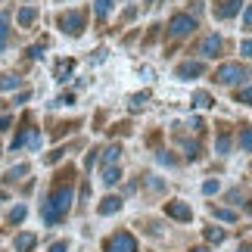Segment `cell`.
Listing matches in <instances>:
<instances>
[{"instance_id":"obj_1","label":"cell","mask_w":252,"mask_h":252,"mask_svg":"<svg viewBox=\"0 0 252 252\" xmlns=\"http://www.w3.org/2000/svg\"><path fill=\"white\" fill-rule=\"evenodd\" d=\"M72 168H65V174H60V181L53 184L50 196L44 199L41 206V218L47 221V224H60V221L69 215L72 209V199H75V187H72Z\"/></svg>"},{"instance_id":"obj_2","label":"cell","mask_w":252,"mask_h":252,"mask_svg":"<svg viewBox=\"0 0 252 252\" xmlns=\"http://www.w3.org/2000/svg\"><path fill=\"white\" fill-rule=\"evenodd\" d=\"M246 78H249V65H240V63H224L215 72L218 84H237V81H246Z\"/></svg>"},{"instance_id":"obj_3","label":"cell","mask_w":252,"mask_h":252,"mask_svg":"<svg viewBox=\"0 0 252 252\" xmlns=\"http://www.w3.org/2000/svg\"><path fill=\"white\" fill-rule=\"evenodd\" d=\"M56 25H60L69 37H78L84 32V13H78V9H65V13L56 16Z\"/></svg>"},{"instance_id":"obj_4","label":"cell","mask_w":252,"mask_h":252,"mask_svg":"<svg viewBox=\"0 0 252 252\" xmlns=\"http://www.w3.org/2000/svg\"><path fill=\"white\" fill-rule=\"evenodd\" d=\"M196 32V19H193L190 13H174L168 19V34L171 37H187Z\"/></svg>"},{"instance_id":"obj_5","label":"cell","mask_w":252,"mask_h":252,"mask_svg":"<svg viewBox=\"0 0 252 252\" xmlns=\"http://www.w3.org/2000/svg\"><path fill=\"white\" fill-rule=\"evenodd\" d=\"M106 252H137V240L128 230H119L115 237L106 240Z\"/></svg>"},{"instance_id":"obj_6","label":"cell","mask_w":252,"mask_h":252,"mask_svg":"<svg viewBox=\"0 0 252 252\" xmlns=\"http://www.w3.org/2000/svg\"><path fill=\"white\" fill-rule=\"evenodd\" d=\"M165 215L174 218V221H190L193 218V209L184 199H171V202H165Z\"/></svg>"},{"instance_id":"obj_7","label":"cell","mask_w":252,"mask_h":252,"mask_svg":"<svg viewBox=\"0 0 252 252\" xmlns=\"http://www.w3.org/2000/svg\"><path fill=\"white\" fill-rule=\"evenodd\" d=\"M202 72H206V65H202V63H193V60H187V63H181L178 69H174V78H184V81H190V78H199Z\"/></svg>"},{"instance_id":"obj_8","label":"cell","mask_w":252,"mask_h":252,"mask_svg":"<svg viewBox=\"0 0 252 252\" xmlns=\"http://www.w3.org/2000/svg\"><path fill=\"white\" fill-rule=\"evenodd\" d=\"M243 6V0H215V19H234Z\"/></svg>"},{"instance_id":"obj_9","label":"cell","mask_w":252,"mask_h":252,"mask_svg":"<svg viewBox=\"0 0 252 252\" xmlns=\"http://www.w3.org/2000/svg\"><path fill=\"white\" fill-rule=\"evenodd\" d=\"M218 50H221V37L218 34H206V37H202V44H199V53L202 56H209V60H212V56H218Z\"/></svg>"},{"instance_id":"obj_10","label":"cell","mask_w":252,"mask_h":252,"mask_svg":"<svg viewBox=\"0 0 252 252\" xmlns=\"http://www.w3.org/2000/svg\"><path fill=\"white\" fill-rule=\"evenodd\" d=\"M100 153H103V168L119 165V156H122V147H119V143H112V147H106V150H100Z\"/></svg>"},{"instance_id":"obj_11","label":"cell","mask_w":252,"mask_h":252,"mask_svg":"<svg viewBox=\"0 0 252 252\" xmlns=\"http://www.w3.org/2000/svg\"><path fill=\"white\" fill-rule=\"evenodd\" d=\"M119 209H122V199L119 196H106L96 212H100V215H112V212H119Z\"/></svg>"},{"instance_id":"obj_12","label":"cell","mask_w":252,"mask_h":252,"mask_svg":"<svg viewBox=\"0 0 252 252\" xmlns=\"http://www.w3.org/2000/svg\"><path fill=\"white\" fill-rule=\"evenodd\" d=\"M34 243H37L34 234H19V237H16V249H19V252H32Z\"/></svg>"},{"instance_id":"obj_13","label":"cell","mask_w":252,"mask_h":252,"mask_svg":"<svg viewBox=\"0 0 252 252\" xmlns=\"http://www.w3.org/2000/svg\"><path fill=\"white\" fill-rule=\"evenodd\" d=\"M16 19H19V25H22V28H28V25H32L34 19H37V9H34V6H22Z\"/></svg>"},{"instance_id":"obj_14","label":"cell","mask_w":252,"mask_h":252,"mask_svg":"<svg viewBox=\"0 0 252 252\" xmlns=\"http://www.w3.org/2000/svg\"><path fill=\"white\" fill-rule=\"evenodd\" d=\"M212 215H215L218 221H240V215L234 209H221V206H212Z\"/></svg>"},{"instance_id":"obj_15","label":"cell","mask_w":252,"mask_h":252,"mask_svg":"<svg viewBox=\"0 0 252 252\" xmlns=\"http://www.w3.org/2000/svg\"><path fill=\"white\" fill-rule=\"evenodd\" d=\"M9 41V13H0V50Z\"/></svg>"},{"instance_id":"obj_16","label":"cell","mask_w":252,"mask_h":252,"mask_svg":"<svg viewBox=\"0 0 252 252\" xmlns=\"http://www.w3.org/2000/svg\"><path fill=\"white\" fill-rule=\"evenodd\" d=\"M193 106H196V109H209V106H215V100H212L206 91H196L193 94Z\"/></svg>"},{"instance_id":"obj_17","label":"cell","mask_w":252,"mask_h":252,"mask_svg":"<svg viewBox=\"0 0 252 252\" xmlns=\"http://www.w3.org/2000/svg\"><path fill=\"white\" fill-rule=\"evenodd\" d=\"M122 178V171H119V165H109V168H103V184L106 187H112L115 181Z\"/></svg>"},{"instance_id":"obj_18","label":"cell","mask_w":252,"mask_h":252,"mask_svg":"<svg viewBox=\"0 0 252 252\" xmlns=\"http://www.w3.org/2000/svg\"><path fill=\"white\" fill-rule=\"evenodd\" d=\"M16 87H22V78H16V75H3L0 78V91H16Z\"/></svg>"},{"instance_id":"obj_19","label":"cell","mask_w":252,"mask_h":252,"mask_svg":"<svg viewBox=\"0 0 252 252\" xmlns=\"http://www.w3.org/2000/svg\"><path fill=\"white\" fill-rule=\"evenodd\" d=\"M215 150L221 153V156H224V153L230 150V134H227V131H221V134H218V140H215Z\"/></svg>"},{"instance_id":"obj_20","label":"cell","mask_w":252,"mask_h":252,"mask_svg":"<svg viewBox=\"0 0 252 252\" xmlns=\"http://www.w3.org/2000/svg\"><path fill=\"white\" fill-rule=\"evenodd\" d=\"M240 150L252 153V128H243V131H240Z\"/></svg>"},{"instance_id":"obj_21","label":"cell","mask_w":252,"mask_h":252,"mask_svg":"<svg viewBox=\"0 0 252 252\" xmlns=\"http://www.w3.org/2000/svg\"><path fill=\"white\" fill-rule=\"evenodd\" d=\"M96 16H100V19H106V16H109V9H112V0H96Z\"/></svg>"},{"instance_id":"obj_22","label":"cell","mask_w":252,"mask_h":252,"mask_svg":"<svg viewBox=\"0 0 252 252\" xmlns=\"http://www.w3.org/2000/svg\"><path fill=\"white\" fill-rule=\"evenodd\" d=\"M206 240H209V243H221V240H224V230H221V227H209Z\"/></svg>"},{"instance_id":"obj_23","label":"cell","mask_w":252,"mask_h":252,"mask_svg":"<svg viewBox=\"0 0 252 252\" xmlns=\"http://www.w3.org/2000/svg\"><path fill=\"white\" fill-rule=\"evenodd\" d=\"M72 72V60H63L60 65H56V78H60V81H65V75H69Z\"/></svg>"},{"instance_id":"obj_24","label":"cell","mask_w":252,"mask_h":252,"mask_svg":"<svg viewBox=\"0 0 252 252\" xmlns=\"http://www.w3.org/2000/svg\"><path fill=\"white\" fill-rule=\"evenodd\" d=\"M22 218H25V206H16V209H13V212L6 215V221H9V224H19Z\"/></svg>"},{"instance_id":"obj_25","label":"cell","mask_w":252,"mask_h":252,"mask_svg":"<svg viewBox=\"0 0 252 252\" xmlns=\"http://www.w3.org/2000/svg\"><path fill=\"white\" fill-rule=\"evenodd\" d=\"M22 174H28V165H16V168H9V171H6V181H19Z\"/></svg>"},{"instance_id":"obj_26","label":"cell","mask_w":252,"mask_h":252,"mask_svg":"<svg viewBox=\"0 0 252 252\" xmlns=\"http://www.w3.org/2000/svg\"><path fill=\"white\" fill-rule=\"evenodd\" d=\"M237 103H243V106H252V87H243V91L237 94Z\"/></svg>"},{"instance_id":"obj_27","label":"cell","mask_w":252,"mask_h":252,"mask_svg":"<svg viewBox=\"0 0 252 252\" xmlns=\"http://www.w3.org/2000/svg\"><path fill=\"white\" fill-rule=\"evenodd\" d=\"M243 28H246V32H252V3L243 9Z\"/></svg>"},{"instance_id":"obj_28","label":"cell","mask_w":252,"mask_h":252,"mask_svg":"<svg viewBox=\"0 0 252 252\" xmlns=\"http://www.w3.org/2000/svg\"><path fill=\"white\" fill-rule=\"evenodd\" d=\"M96 153H100V150H91V153H87V159H84V165H87V171H91V168L96 165V159H100V156H96Z\"/></svg>"},{"instance_id":"obj_29","label":"cell","mask_w":252,"mask_h":252,"mask_svg":"<svg viewBox=\"0 0 252 252\" xmlns=\"http://www.w3.org/2000/svg\"><path fill=\"white\" fill-rule=\"evenodd\" d=\"M159 162H162V165H178V159H174V156H168V153H165V150H162V153H159Z\"/></svg>"},{"instance_id":"obj_30","label":"cell","mask_w":252,"mask_h":252,"mask_svg":"<svg viewBox=\"0 0 252 252\" xmlns=\"http://www.w3.org/2000/svg\"><path fill=\"white\" fill-rule=\"evenodd\" d=\"M202 193H209V196L218 193V181H206V184H202Z\"/></svg>"},{"instance_id":"obj_31","label":"cell","mask_w":252,"mask_h":252,"mask_svg":"<svg viewBox=\"0 0 252 252\" xmlns=\"http://www.w3.org/2000/svg\"><path fill=\"white\" fill-rule=\"evenodd\" d=\"M143 100H147V94H137V96H134V100H131V109H134V112H137V109H140V106H143Z\"/></svg>"},{"instance_id":"obj_32","label":"cell","mask_w":252,"mask_h":252,"mask_svg":"<svg viewBox=\"0 0 252 252\" xmlns=\"http://www.w3.org/2000/svg\"><path fill=\"white\" fill-rule=\"evenodd\" d=\"M50 252H69V243H65V240H60V243L50 246Z\"/></svg>"},{"instance_id":"obj_33","label":"cell","mask_w":252,"mask_h":252,"mask_svg":"<svg viewBox=\"0 0 252 252\" xmlns=\"http://www.w3.org/2000/svg\"><path fill=\"white\" fill-rule=\"evenodd\" d=\"M187 156H190V159L199 156V143H187Z\"/></svg>"},{"instance_id":"obj_34","label":"cell","mask_w":252,"mask_h":252,"mask_svg":"<svg viewBox=\"0 0 252 252\" xmlns=\"http://www.w3.org/2000/svg\"><path fill=\"white\" fill-rule=\"evenodd\" d=\"M240 53H243V56H249V60H252V41H243V47H240Z\"/></svg>"},{"instance_id":"obj_35","label":"cell","mask_w":252,"mask_h":252,"mask_svg":"<svg viewBox=\"0 0 252 252\" xmlns=\"http://www.w3.org/2000/svg\"><path fill=\"white\" fill-rule=\"evenodd\" d=\"M72 100H75V96H72V94H63V96H60V100H56V106H69Z\"/></svg>"},{"instance_id":"obj_36","label":"cell","mask_w":252,"mask_h":252,"mask_svg":"<svg viewBox=\"0 0 252 252\" xmlns=\"http://www.w3.org/2000/svg\"><path fill=\"white\" fill-rule=\"evenodd\" d=\"M9 125H13V119H9V115H0V131H6Z\"/></svg>"},{"instance_id":"obj_37","label":"cell","mask_w":252,"mask_h":252,"mask_svg":"<svg viewBox=\"0 0 252 252\" xmlns=\"http://www.w3.org/2000/svg\"><path fill=\"white\" fill-rule=\"evenodd\" d=\"M237 252H252V246H249V243H243V246H240Z\"/></svg>"},{"instance_id":"obj_38","label":"cell","mask_w":252,"mask_h":252,"mask_svg":"<svg viewBox=\"0 0 252 252\" xmlns=\"http://www.w3.org/2000/svg\"><path fill=\"white\" fill-rule=\"evenodd\" d=\"M190 252H209V249L206 246H196V249H190Z\"/></svg>"},{"instance_id":"obj_39","label":"cell","mask_w":252,"mask_h":252,"mask_svg":"<svg viewBox=\"0 0 252 252\" xmlns=\"http://www.w3.org/2000/svg\"><path fill=\"white\" fill-rule=\"evenodd\" d=\"M246 212H252V199H249V202H246Z\"/></svg>"},{"instance_id":"obj_40","label":"cell","mask_w":252,"mask_h":252,"mask_svg":"<svg viewBox=\"0 0 252 252\" xmlns=\"http://www.w3.org/2000/svg\"><path fill=\"white\" fill-rule=\"evenodd\" d=\"M0 153H3V150H0Z\"/></svg>"},{"instance_id":"obj_41","label":"cell","mask_w":252,"mask_h":252,"mask_svg":"<svg viewBox=\"0 0 252 252\" xmlns=\"http://www.w3.org/2000/svg\"><path fill=\"white\" fill-rule=\"evenodd\" d=\"M0 106H3V103H0Z\"/></svg>"}]
</instances>
